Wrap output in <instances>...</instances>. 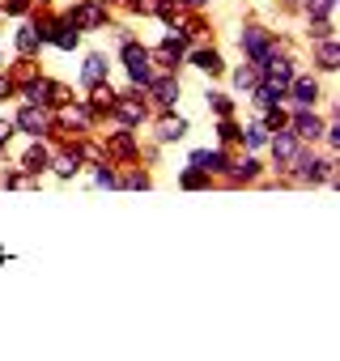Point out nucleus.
Wrapping results in <instances>:
<instances>
[{
	"label": "nucleus",
	"instance_id": "1",
	"mask_svg": "<svg viewBox=\"0 0 340 361\" xmlns=\"http://www.w3.org/2000/svg\"><path fill=\"white\" fill-rule=\"evenodd\" d=\"M107 68H111V64H107V56H90V60H85L81 81H85V85H102V81H107Z\"/></svg>",
	"mask_w": 340,
	"mask_h": 361
},
{
	"label": "nucleus",
	"instance_id": "2",
	"mask_svg": "<svg viewBox=\"0 0 340 361\" xmlns=\"http://www.w3.org/2000/svg\"><path fill=\"white\" fill-rule=\"evenodd\" d=\"M272 153H277V161H289V157L298 153V140H293V136H277V140H272Z\"/></svg>",
	"mask_w": 340,
	"mask_h": 361
},
{
	"label": "nucleus",
	"instance_id": "3",
	"mask_svg": "<svg viewBox=\"0 0 340 361\" xmlns=\"http://www.w3.org/2000/svg\"><path fill=\"white\" fill-rule=\"evenodd\" d=\"M298 136H319V119L310 111H298Z\"/></svg>",
	"mask_w": 340,
	"mask_h": 361
},
{
	"label": "nucleus",
	"instance_id": "4",
	"mask_svg": "<svg viewBox=\"0 0 340 361\" xmlns=\"http://www.w3.org/2000/svg\"><path fill=\"white\" fill-rule=\"evenodd\" d=\"M22 128H26V132H43V128H47L43 111H22Z\"/></svg>",
	"mask_w": 340,
	"mask_h": 361
},
{
	"label": "nucleus",
	"instance_id": "5",
	"mask_svg": "<svg viewBox=\"0 0 340 361\" xmlns=\"http://www.w3.org/2000/svg\"><path fill=\"white\" fill-rule=\"evenodd\" d=\"M332 5H336V0H306V9L315 18H332Z\"/></svg>",
	"mask_w": 340,
	"mask_h": 361
},
{
	"label": "nucleus",
	"instance_id": "6",
	"mask_svg": "<svg viewBox=\"0 0 340 361\" xmlns=\"http://www.w3.org/2000/svg\"><path fill=\"white\" fill-rule=\"evenodd\" d=\"M234 85L238 90H255V68H238L234 73Z\"/></svg>",
	"mask_w": 340,
	"mask_h": 361
},
{
	"label": "nucleus",
	"instance_id": "7",
	"mask_svg": "<svg viewBox=\"0 0 340 361\" xmlns=\"http://www.w3.org/2000/svg\"><path fill=\"white\" fill-rule=\"evenodd\" d=\"M157 98H162V102H175V98H179V85H170V81L162 77V81H157Z\"/></svg>",
	"mask_w": 340,
	"mask_h": 361
},
{
	"label": "nucleus",
	"instance_id": "8",
	"mask_svg": "<svg viewBox=\"0 0 340 361\" xmlns=\"http://www.w3.org/2000/svg\"><path fill=\"white\" fill-rule=\"evenodd\" d=\"M196 64H200V68H209V73H217V68H221V60H217L213 51H200V56H196Z\"/></svg>",
	"mask_w": 340,
	"mask_h": 361
},
{
	"label": "nucleus",
	"instance_id": "9",
	"mask_svg": "<svg viewBox=\"0 0 340 361\" xmlns=\"http://www.w3.org/2000/svg\"><path fill=\"white\" fill-rule=\"evenodd\" d=\"M293 94H298L302 102H315V81H298V85H293Z\"/></svg>",
	"mask_w": 340,
	"mask_h": 361
},
{
	"label": "nucleus",
	"instance_id": "10",
	"mask_svg": "<svg viewBox=\"0 0 340 361\" xmlns=\"http://www.w3.org/2000/svg\"><path fill=\"white\" fill-rule=\"evenodd\" d=\"M183 188H209V178L196 174V170H188V174H183Z\"/></svg>",
	"mask_w": 340,
	"mask_h": 361
},
{
	"label": "nucleus",
	"instance_id": "11",
	"mask_svg": "<svg viewBox=\"0 0 340 361\" xmlns=\"http://www.w3.org/2000/svg\"><path fill=\"white\" fill-rule=\"evenodd\" d=\"M319 64H323V68H336V47H332V43H323V51H319Z\"/></svg>",
	"mask_w": 340,
	"mask_h": 361
},
{
	"label": "nucleus",
	"instance_id": "12",
	"mask_svg": "<svg viewBox=\"0 0 340 361\" xmlns=\"http://www.w3.org/2000/svg\"><path fill=\"white\" fill-rule=\"evenodd\" d=\"M56 170H60V174H64V178H68V174H73V170H77V157H60V161H56Z\"/></svg>",
	"mask_w": 340,
	"mask_h": 361
},
{
	"label": "nucleus",
	"instance_id": "13",
	"mask_svg": "<svg viewBox=\"0 0 340 361\" xmlns=\"http://www.w3.org/2000/svg\"><path fill=\"white\" fill-rule=\"evenodd\" d=\"M5 94H9V81H0V98H5Z\"/></svg>",
	"mask_w": 340,
	"mask_h": 361
},
{
	"label": "nucleus",
	"instance_id": "14",
	"mask_svg": "<svg viewBox=\"0 0 340 361\" xmlns=\"http://www.w3.org/2000/svg\"><path fill=\"white\" fill-rule=\"evenodd\" d=\"M192 5H205V0H192Z\"/></svg>",
	"mask_w": 340,
	"mask_h": 361
}]
</instances>
